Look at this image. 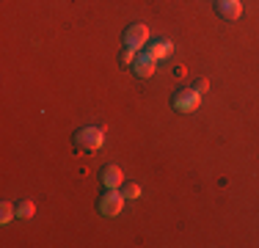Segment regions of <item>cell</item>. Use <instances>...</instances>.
<instances>
[{"instance_id":"cell-1","label":"cell","mask_w":259,"mask_h":248,"mask_svg":"<svg viewBox=\"0 0 259 248\" xmlns=\"http://www.w3.org/2000/svg\"><path fill=\"white\" fill-rule=\"evenodd\" d=\"M105 141V130L100 127H83L72 135V144H75L77 152H97Z\"/></svg>"},{"instance_id":"cell-2","label":"cell","mask_w":259,"mask_h":248,"mask_svg":"<svg viewBox=\"0 0 259 248\" xmlns=\"http://www.w3.org/2000/svg\"><path fill=\"white\" fill-rule=\"evenodd\" d=\"M121 207H124V196H121V190H102L100 201H97V213L102 215V218H116V215L121 213Z\"/></svg>"},{"instance_id":"cell-3","label":"cell","mask_w":259,"mask_h":248,"mask_svg":"<svg viewBox=\"0 0 259 248\" xmlns=\"http://www.w3.org/2000/svg\"><path fill=\"white\" fill-rule=\"evenodd\" d=\"M201 105V94L190 86V89H180L174 97H171V108L177 110V113H193V110H199Z\"/></svg>"},{"instance_id":"cell-4","label":"cell","mask_w":259,"mask_h":248,"mask_svg":"<svg viewBox=\"0 0 259 248\" xmlns=\"http://www.w3.org/2000/svg\"><path fill=\"white\" fill-rule=\"evenodd\" d=\"M121 42H124V47L130 50H144L146 45H149V28L146 25H141V22H135V25H130V28L121 33Z\"/></svg>"},{"instance_id":"cell-5","label":"cell","mask_w":259,"mask_h":248,"mask_svg":"<svg viewBox=\"0 0 259 248\" xmlns=\"http://www.w3.org/2000/svg\"><path fill=\"white\" fill-rule=\"evenodd\" d=\"M215 14L226 22H234L243 17V3L240 0H215Z\"/></svg>"},{"instance_id":"cell-6","label":"cell","mask_w":259,"mask_h":248,"mask_svg":"<svg viewBox=\"0 0 259 248\" xmlns=\"http://www.w3.org/2000/svg\"><path fill=\"white\" fill-rule=\"evenodd\" d=\"M100 182H102V188H108V190H119L121 185H124V174H121L119 166H105L100 171Z\"/></svg>"},{"instance_id":"cell-7","label":"cell","mask_w":259,"mask_h":248,"mask_svg":"<svg viewBox=\"0 0 259 248\" xmlns=\"http://www.w3.org/2000/svg\"><path fill=\"white\" fill-rule=\"evenodd\" d=\"M157 69V61L152 58V55H146V53H141V55H135V64H133V72L138 74V77H152Z\"/></svg>"},{"instance_id":"cell-8","label":"cell","mask_w":259,"mask_h":248,"mask_svg":"<svg viewBox=\"0 0 259 248\" xmlns=\"http://www.w3.org/2000/svg\"><path fill=\"white\" fill-rule=\"evenodd\" d=\"M171 50H174V45H171L168 39H155V42H149V45H146L144 53L152 55L155 61H160V58H165V55H171Z\"/></svg>"},{"instance_id":"cell-9","label":"cell","mask_w":259,"mask_h":248,"mask_svg":"<svg viewBox=\"0 0 259 248\" xmlns=\"http://www.w3.org/2000/svg\"><path fill=\"white\" fill-rule=\"evenodd\" d=\"M14 218H17V204L0 201V223H11Z\"/></svg>"},{"instance_id":"cell-10","label":"cell","mask_w":259,"mask_h":248,"mask_svg":"<svg viewBox=\"0 0 259 248\" xmlns=\"http://www.w3.org/2000/svg\"><path fill=\"white\" fill-rule=\"evenodd\" d=\"M33 213H36V207H33V201H17V218L20 221H30L33 218Z\"/></svg>"},{"instance_id":"cell-11","label":"cell","mask_w":259,"mask_h":248,"mask_svg":"<svg viewBox=\"0 0 259 248\" xmlns=\"http://www.w3.org/2000/svg\"><path fill=\"white\" fill-rule=\"evenodd\" d=\"M119 190H121V196H124L127 201H133V198H138V196H141V188H138L135 182H124Z\"/></svg>"},{"instance_id":"cell-12","label":"cell","mask_w":259,"mask_h":248,"mask_svg":"<svg viewBox=\"0 0 259 248\" xmlns=\"http://www.w3.org/2000/svg\"><path fill=\"white\" fill-rule=\"evenodd\" d=\"M119 64L121 66H133L135 64V50H130V47L121 50V53H119Z\"/></svg>"},{"instance_id":"cell-13","label":"cell","mask_w":259,"mask_h":248,"mask_svg":"<svg viewBox=\"0 0 259 248\" xmlns=\"http://www.w3.org/2000/svg\"><path fill=\"white\" fill-rule=\"evenodd\" d=\"M193 89L199 91V94H204V91L209 89V80H207V77H196V80H193Z\"/></svg>"}]
</instances>
